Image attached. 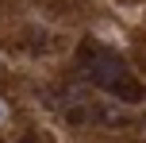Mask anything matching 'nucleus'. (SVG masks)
I'll use <instances>...</instances> for the list:
<instances>
[{
  "label": "nucleus",
  "mask_w": 146,
  "mask_h": 143,
  "mask_svg": "<svg viewBox=\"0 0 146 143\" xmlns=\"http://www.w3.org/2000/svg\"><path fill=\"white\" fill-rule=\"evenodd\" d=\"M0 116H4V105H0Z\"/></svg>",
  "instance_id": "2"
},
{
  "label": "nucleus",
  "mask_w": 146,
  "mask_h": 143,
  "mask_svg": "<svg viewBox=\"0 0 146 143\" xmlns=\"http://www.w3.org/2000/svg\"><path fill=\"white\" fill-rule=\"evenodd\" d=\"M77 58H81L85 77L96 85V89L111 93V97L127 101V105H139V101H142V85H139V77L131 74V66H127L119 54L104 50V46H96V43H85V46L77 50Z\"/></svg>",
  "instance_id": "1"
}]
</instances>
